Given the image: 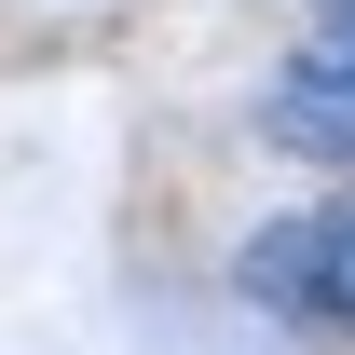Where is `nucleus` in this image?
<instances>
[{
    "label": "nucleus",
    "mask_w": 355,
    "mask_h": 355,
    "mask_svg": "<svg viewBox=\"0 0 355 355\" xmlns=\"http://www.w3.org/2000/svg\"><path fill=\"white\" fill-rule=\"evenodd\" d=\"M314 301V219H287V232H260V246H246V301Z\"/></svg>",
    "instance_id": "obj_2"
},
{
    "label": "nucleus",
    "mask_w": 355,
    "mask_h": 355,
    "mask_svg": "<svg viewBox=\"0 0 355 355\" xmlns=\"http://www.w3.org/2000/svg\"><path fill=\"white\" fill-rule=\"evenodd\" d=\"M314 55H328V69H355V0H328V42H314Z\"/></svg>",
    "instance_id": "obj_4"
},
{
    "label": "nucleus",
    "mask_w": 355,
    "mask_h": 355,
    "mask_svg": "<svg viewBox=\"0 0 355 355\" xmlns=\"http://www.w3.org/2000/svg\"><path fill=\"white\" fill-rule=\"evenodd\" d=\"M314 260H328V273H314V301L355 314V219H314Z\"/></svg>",
    "instance_id": "obj_3"
},
{
    "label": "nucleus",
    "mask_w": 355,
    "mask_h": 355,
    "mask_svg": "<svg viewBox=\"0 0 355 355\" xmlns=\"http://www.w3.org/2000/svg\"><path fill=\"white\" fill-rule=\"evenodd\" d=\"M260 123L287 137V150H355V69H328V55H301L287 83L260 96Z\"/></svg>",
    "instance_id": "obj_1"
}]
</instances>
